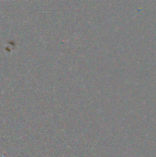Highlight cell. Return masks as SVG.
I'll return each mask as SVG.
<instances>
[{"mask_svg": "<svg viewBox=\"0 0 156 157\" xmlns=\"http://www.w3.org/2000/svg\"><path fill=\"white\" fill-rule=\"evenodd\" d=\"M0 1H3V0H0Z\"/></svg>", "mask_w": 156, "mask_h": 157, "instance_id": "1", "label": "cell"}]
</instances>
